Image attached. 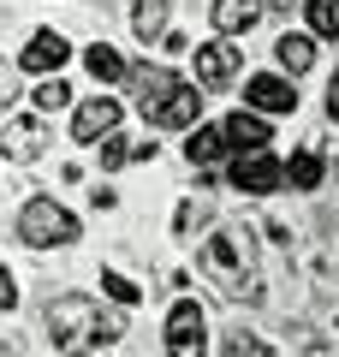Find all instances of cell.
Instances as JSON below:
<instances>
[{
  "instance_id": "1",
  "label": "cell",
  "mask_w": 339,
  "mask_h": 357,
  "mask_svg": "<svg viewBox=\"0 0 339 357\" xmlns=\"http://www.w3.org/2000/svg\"><path fill=\"white\" fill-rule=\"evenodd\" d=\"M197 268L220 286L232 304H262V274H256V244L239 227H214L197 250Z\"/></svg>"
},
{
  "instance_id": "2",
  "label": "cell",
  "mask_w": 339,
  "mask_h": 357,
  "mask_svg": "<svg viewBox=\"0 0 339 357\" xmlns=\"http://www.w3.org/2000/svg\"><path fill=\"white\" fill-rule=\"evenodd\" d=\"M42 321H48L54 351H66V357H89V351H101V345H113V340H119V328H126V321L107 316V310H101L89 292H66V298H54Z\"/></svg>"
},
{
  "instance_id": "3",
  "label": "cell",
  "mask_w": 339,
  "mask_h": 357,
  "mask_svg": "<svg viewBox=\"0 0 339 357\" xmlns=\"http://www.w3.org/2000/svg\"><path fill=\"white\" fill-rule=\"evenodd\" d=\"M131 84H137V107L155 131H197L202 126L197 84L173 77L167 66H143V72H131Z\"/></svg>"
},
{
  "instance_id": "4",
  "label": "cell",
  "mask_w": 339,
  "mask_h": 357,
  "mask_svg": "<svg viewBox=\"0 0 339 357\" xmlns=\"http://www.w3.org/2000/svg\"><path fill=\"white\" fill-rule=\"evenodd\" d=\"M18 244H30V250H66V244H77V215L60 208L54 197H30L18 208Z\"/></svg>"
},
{
  "instance_id": "5",
  "label": "cell",
  "mask_w": 339,
  "mask_h": 357,
  "mask_svg": "<svg viewBox=\"0 0 339 357\" xmlns=\"http://www.w3.org/2000/svg\"><path fill=\"white\" fill-rule=\"evenodd\" d=\"M167 357H209V316L197 298H179L167 310Z\"/></svg>"
},
{
  "instance_id": "6",
  "label": "cell",
  "mask_w": 339,
  "mask_h": 357,
  "mask_svg": "<svg viewBox=\"0 0 339 357\" xmlns=\"http://www.w3.org/2000/svg\"><path fill=\"white\" fill-rule=\"evenodd\" d=\"M226 178H232V191H244V197H268V191H280L286 178H280V161L268 149H256V155H239V161L226 167Z\"/></svg>"
},
{
  "instance_id": "7",
  "label": "cell",
  "mask_w": 339,
  "mask_h": 357,
  "mask_svg": "<svg viewBox=\"0 0 339 357\" xmlns=\"http://www.w3.org/2000/svg\"><path fill=\"white\" fill-rule=\"evenodd\" d=\"M42 149H48V119L42 114H18L0 126V155L6 161H36Z\"/></svg>"
},
{
  "instance_id": "8",
  "label": "cell",
  "mask_w": 339,
  "mask_h": 357,
  "mask_svg": "<svg viewBox=\"0 0 339 357\" xmlns=\"http://www.w3.org/2000/svg\"><path fill=\"white\" fill-rule=\"evenodd\" d=\"M244 102H250V114H292L298 107V84L292 77H274V72H256L250 84H244Z\"/></svg>"
},
{
  "instance_id": "9",
  "label": "cell",
  "mask_w": 339,
  "mask_h": 357,
  "mask_svg": "<svg viewBox=\"0 0 339 357\" xmlns=\"http://www.w3.org/2000/svg\"><path fill=\"white\" fill-rule=\"evenodd\" d=\"M66 60H72V42H66L60 30H36V36L24 42V54H18V66H24V72H42V77H60Z\"/></svg>"
},
{
  "instance_id": "10",
  "label": "cell",
  "mask_w": 339,
  "mask_h": 357,
  "mask_svg": "<svg viewBox=\"0 0 339 357\" xmlns=\"http://www.w3.org/2000/svg\"><path fill=\"white\" fill-rule=\"evenodd\" d=\"M268 6L262 0H214L209 6V24H214V36L220 42H239V36H250L256 30V18H262Z\"/></svg>"
},
{
  "instance_id": "11",
  "label": "cell",
  "mask_w": 339,
  "mask_h": 357,
  "mask_svg": "<svg viewBox=\"0 0 339 357\" xmlns=\"http://www.w3.org/2000/svg\"><path fill=\"white\" fill-rule=\"evenodd\" d=\"M113 131H119V102H113V96L77 102V114H72V137L77 143H101V137H113Z\"/></svg>"
},
{
  "instance_id": "12",
  "label": "cell",
  "mask_w": 339,
  "mask_h": 357,
  "mask_svg": "<svg viewBox=\"0 0 339 357\" xmlns=\"http://www.w3.org/2000/svg\"><path fill=\"white\" fill-rule=\"evenodd\" d=\"M190 60H197V84H202V89H220V84H232V77H239V48H232V42H220V36L202 42Z\"/></svg>"
},
{
  "instance_id": "13",
  "label": "cell",
  "mask_w": 339,
  "mask_h": 357,
  "mask_svg": "<svg viewBox=\"0 0 339 357\" xmlns=\"http://www.w3.org/2000/svg\"><path fill=\"white\" fill-rule=\"evenodd\" d=\"M226 149H244V155H256V149H268V137H274V131H268V119L262 114H250V107H239V114H226Z\"/></svg>"
},
{
  "instance_id": "14",
  "label": "cell",
  "mask_w": 339,
  "mask_h": 357,
  "mask_svg": "<svg viewBox=\"0 0 339 357\" xmlns=\"http://www.w3.org/2000/svg\"><path fill=\"white\" fill-rule=\"evenodd\" d=\"M274 60H280V72L303 77L315 66V36H310V30H286V36L274 42Z\"/></svg>"
},
{
  "instance_id": "15",
  "label": "cell",
  "mask_w": 339,
  "mask_h": 357,
  "mask_svg": "<svg viewBox=\"0 0 339 357\" xmlns=\"http://www.w3.org/2000/svg\"><path fill=\"white\" fill-rule=\"evenodd\" d=\"M84 66H89V77H96V84H126V77H131L126 54L107 48V42H89V48H84Z\"/></svg>"
},
{
  "instance_id": "16",
  "label": "cell",
  "mask_w": 339,
  "mask_h": 357,
  "mask_svg": "<svg viewBox=\"0 0 339 357\" xmlns=\"http://www.w3.org/2000/svg\"><path fill=\"white\" fill-rule=\"evenodd\" d=\"M220 155H226V131H220V126H197V131L185 137V161H190V167H202V173H209Z\"/></svg>"
},
{
  "instance_id": "17",
  "label": "cell",
  "mask_w": 339,
  "mask_h": 357,
  "mask_svg": "<svg viewBox=\"0 0 339 357\" xmlns=\"http://www.w3.org/2000/svg\"><path fill=\"white\" fill-rule=\"evenodd\" d=\"M167 6H173V0H131V36L161 42L167 36Z\"/></svg>"
},
{
  "instance_id": "18",
  "label": "cell",
  "mask_w": 339,
  "mask_h": 357,
  "mask_svg": "<svg viewBox=\"0 0 339 357\" xmlns=\"http://www.w3.org/2000/svg\"><path fill=\"white\" fill-rule=\"evenodd\" d=\"M322 173H327L322 155H310V149H298L286 167H280V178H286V185H298V191H315V185H322Z\"/></svg>"
},
{
  "instance_id": "19",
  "label": "cell",
  "mask_w": 339,
  "mask_h": 357,
  "mask_svg": "<svg viewBox=\"0 0 339 357\" xmlns=\"http://www.w3.org/2000/svg\"><path fill=\"white\" fill-rule=\"evenodd\" d=\"M30 102H36V114L48 119V114H60V107H72V84H66V77H42V84L30 89Z\"/></svg>"
},
{
  "instance_id": "20",
  "label": "cell",
  "mask_w": 339,
  "mask_h": 357,
  "mask_svg": "<svg viewBox=\"0 0 339 357\" xmlns=\"http://www.w3.org/2000/svg\"><path fill=\"white\" fill-rule=\"evenodd\" d=\"M220 357H274V345H268L262 333H250V328H232L220 340Z\"/></svg>"
},
{
  "instance_id": "21",
  "label": "cell",
  "mask_w": 339,
  "mask_h": 357,
  "mask_svg": "<svg viewBox=\"0 0 339 357\" xmlns=\"http://www.w3.org/2000/svg\"><path fill=\"white\" fill-rule=\"evenodd\" d=\"M310 36H339V0H303Z\"/></svg>"
},
{
  "instance_id": "22",
  "label": "cell",
  "mask_w": 339,
  "mask_h": 357,
  "mask_svg": "<svg viewBox=\"0 0 339 357\" xmlns=\"http://www.w3.org/2000/svg\"><path fill=\"white\" fill-rule=\"evenodd\" d=\"M101 292L113 298V304H137V280H126V274H119V268H101Z\"/></svg>"
},
{
  "instance_id": "23",
  "label": "cell",
  "mask_w": 339,
  "mask_h": 357,
  "mask_svg": "<svg viewBox=\"0 0 339 357\" xmlns=\"http://www.w3.org/2000/svg\"><path fill=\"white\" fill-rule=\"evenodd\" d=\"M131 155H137V143H126L119 131H113V137H101V167H126Z\"/></svg>"
},
{
  "instance_id": "24",
  "label": "cell",
  "mask_w": 339,
  "mask_h": 357,
  "mask_svg": "<svg viewBox=\"0 0 339 357\" xmlns=\"http://www.w3.org/2000/svg\"><path fill=\"white\" fill-rule=\"evenodd\" d=\"M0 310H18V274L0 268Z\"/></svg>"
},
{
  "instance_id": "25",
  "label": "cell",
  "mask_w": 339,
  "mask_h": 357,
  "mask_svg": "<svg viewBox=\"0 0 339 357\" xmlns=\"http://www.w3.org/2000/svg\"><path fill=\"white\" fill-rule=\"evenodd\" d=\"M327 119H333V126H339V72L327 77Z\"/></svg>"
},
{
  "instance_id": "26",
  "label": "cell",
  "mask_w": 339,
  "mask_h": 357,
  "mask_svg": "<svg viewBox=\"0 0 339 357\" xmlns=\"http://www.w3.org/2000/svg\"><path fill=\"white\" fill-rule=\"evenodd\" d=\"M303 357H339V351H333V345H322V340H310V345H303Z\"/></svg>"
},
{
  "instance_id": "27",
  "label": "cell",
  "mask_w": 339,
  "mask_h": 357,
  "mask_svg": "<svg viewBox=\"0 0 339 357\" xmlns=\"http://www.w3.org/2000/svg\"><path fill=\"white\" fill-rule=\"evenodd\" d=\"M0 357H18V340H0Z\"/></svg>"
},
{
  "instance_id": "28",
  "label": "cell",
  "mask_w": 339,
  "mask_h": 357,
  "mask_svg": "<svg viewBox=\"0 0 339 357\" xmlns=\"http://www.w3.org/2000/svg\"><path fill=\"white\" fill-rule=\"evenodd\" d=\"M268 6H274V13H292V6H298V0H268Z\"/></svg>"
}]
</instances>
